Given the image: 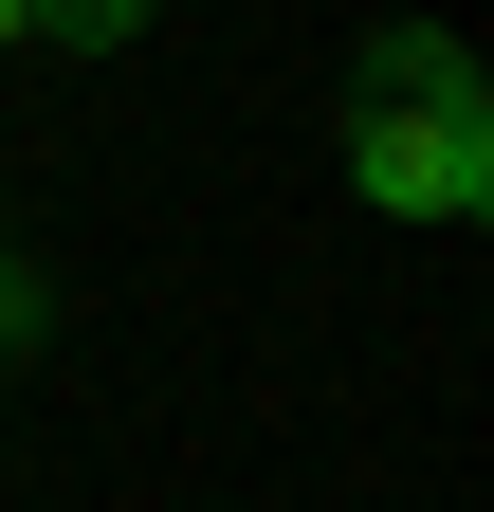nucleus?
Listing matches in <instances>:
<instances>
[{
  "mask_svg": "<svg viewBox=\"0 0 494 512\" xmlns=\"http://www.w3.org/2000/svg\"><path fill=\"white\" fill-rule=\"evenodd\" d=\"M348 183L385 220H476L494 202V92L440 19H385L348 55Z\"/></svg>",
  "mask_w": 494,
  "mask_h": 512,
  "instance_id": "1",
  "label": "nucleus"
},
{
  "mask_svg": "<svg viewBox=\"0 0 494 512\" xmlns=\"http://www.w3.org/2000/svg\"><path fill=\"white\" fill-rule=\"evenodd\" d=\"M147 19H165V0H37V37H92V55H110V37H147Z\"/></svg>",
  "mask_w": 494,
  "mask_h": 512,
  "instance_id": "2",
  "label": "nucleus"
},
{
  "mask_svg": "<svg viewBox=\"0 0 494 512\" xmlns=\"http://www.w3.org/2000/svg\"><path fill=\"white\" fill-rule=\"evenodd\" d=\"M19 330H37V275H19V256H0V348H19Z\"/></svg>",
  "mask_w": 494,
  "mask_h": 512,
  "instance_id": "3",
  "label": "nucleus"
},
{
  "mask_svg": "<svg viewBox=\"0 0 494 512\" xmlns=\"http://www.w3.org/2000/svg\"><path fill=\"white\" fill-rule=\"evenodd\" d=\"M0 37H37V0H0Z\"/></svg>",
  "mask_w": 494,
  "mask_h": 512,
  "instance_id": "4",
  "label": "nucleus"
}]
</instances>
